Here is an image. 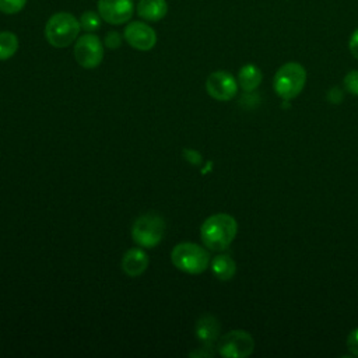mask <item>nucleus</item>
Masks as SVG:
<instances>
[{"label":"nucleus","instance_id":"0eeeda50","mask_svg":"<svg viewBox=\"0 0 358 358\" xmlns=\"http://www.w3.org/2000/svg\"><path fill=\"white\" fill-rule=\"evenodd\" d=\"M218 354L225 358H245L255 350V340L245 330H232L218 338Z\"/></svg>","mask_w":358,"mask_h":358},{"label":"nucleus","instance_id":"1a4fd4ad","mask_svg":"<svg viewBox=\"0 0 358 358\" xmlns=\"http://www.w3.org/2000/svg\"><path fill=\"white\" fill-rule=\"evenodd\" d=\"M123 38L131 48L141 52L151 50L157 43L155 31L143 21L129 22L123 31Z\"/></svg>","mask_w":358,"mask_h":358},{"label":"nucleus","instance_id":"9d476101","mask_svg":"<svg viewBox=\"0 0 358 358\" xmlns=\"http://www.w3.org/2000/svg\"><path fill=\"white\" fill-rule=\"evenodd\" d=\"M134 11L133 0H98V13L103 21L112 25L127 22Z\"/></svg>","mask_w":358,"mask_h":358},{"label":"nucleus","instance_id":"a211bd4d","mask_svg":"<svg viewBox=\"0 0 358 358\" xmlns=\"http://www.w3.org/2000/svg\"><path fill=\"white\" fill-rule=\"evenodd\" d=\"M28 0H0V11L4 14L20 13Z\"/></svg>","mask_w":358,"mask_h":358},{"label":"nucleus","instance_id":"6ab92c4d","mask_svg":"<svg viewBox=\"0 0 358 358\" xmlns=\"http://www.w3.org/2000/svg\"><path fill=\"white\" fill-rule=\"evenodd\" d=\"M344 88L352 94L358 95V70H352L344 77Z\"/></svg>","mask_w":358,"mask_h":358},{"label":"nucleus","instance_id":"4be33fe9","mask_svg":"<svg viewBox=\"0 0 358 358\" xmlns=\"http://www.w3.org/2000/svg\"><path fill=\"white\" fill-rule=\"evenodd\" d=\"M348 49L351 52V55L358 59V28L351 34L350 41H348Z\"/></svg>","mask_w":358,"mask_h":358},{"label":"nucleus","instance_id":"2eb2a0df","mask_svg":"<svg viewBox=\"0 0 358 358\" xmlns=\"http://www.w3.org/2000/svg\"><path fill=\"white\" fill-rule=\"evenodd\" d=\"M211 271L218 280L228 281L236 273V263L229 255H217L211 260Z\"/></svg>","mask_w":358,"mask_h":358},{"label":"nucleus","instance_id":"dca6fc26","mask_svg":"<svg viewBox=\"0 0 358 358\" xmlns=\"http://www.w3.org/2000/svg\"><path fill=\"white\" fill-rule=\"evenodd\" d=\"M18 50V38L10 31L0 32V60H7Z\"/></svg>","mask_w":358,"mask_h":358},{"label":"nucleus","instance_id":"39448f33","mask_svg":"<svg viewBox=\"0 0 358 358\" xmlns=\"http://www.w3.org/2000/svg\"><path fill=\"white\" fill-rule=\"evenodd\" d=\"M165 222L154 213L140 215L131 227L133 241L143 248H155L164 238Z\"/></svg>","mask_w":358,"mask_h":358},{"label":"nucleus","instance_id":"423d86ee","mask_svg":"<svg viewBox=\"0 0 358 358\" xmlns=\"http://www.w3.org/2000/svg\"><path fill=\"white\" fill-rule=\"evenodd\" d=\"M74 59L84 69H95L103 59V43L95 34H84L76 39Z\"/></svg>","mask_w":358,"mask_h":358},{"label":"nucleus","instance_id":"aec40b11","mask_svg":"<svg viewBox=\"0 0 358 358\" xmlns=\"http://www.w3.org/2000/svg\"><path fill=\"white\" fill-rule=\"evenodd\" d=\"M122 45V36L116 31H109L105 35V46L108 49H117Z\"/></svg>","mask_w":358,"mask_h":358},{"label":"nucleus","instance_id":"412c9836","mask_svg":"<svg viewBox=\"0 0 358 358\" xmlns=\"http://www.w3.org/2000/svg\"><path fill=\"white\" fill-rule=\"evenodd\" d=\"M347 348H348V351H350L352 355L358 357V327L354 329V330L348 334V337H347Z\"/></svg>","mask_w":358,"mask_h":358},{"label":"nucleus","instance_id":"6e6552de","mask_svg":"<svg viewBox=\"0 0 358 358\" xmlns=\"http://www.w3.org/2000/svg\"><path fill=\"white\" fill-rule=\"evenodd\" d=\"M206 90L217 101H229L238 92V81L228 71H214L206 80Z\"/></svg>","mask_w":358,"mask_h":358},{"label":"nucleus","instance_id":"5701e85b","mask_svg":"<svg viewBox=\"0 0 358 358\" xmlns=\"http://www.w3.org/2000/svg\"><path fill=\"white\" fill-rule=\"evenodd\" d=\"M327 99H329V102H331V103H340V102L343 101V91H341L338 87L331 88V90L327 92Z\"/></svg>","mask_w":358,"mask_h":358},{"label":"nucleus","instance_id":"f3484780","mask_svg":"<svg viewBox=\"0 0 358 358\" xmlns=\"http://www.w3.org/2000/svg\"><path fill=\"white\" fill-rule=\"evenodd\" d=\"M101 15L99 13H95V11H84L80 17V25H81V29L87 31V32H94L96 29L101 28Z\"/></svg>","mask_w":358,"mask_h":358},{"label":"nucleus","instance_id":"9b49d317","mask_svg":"<svg viewBox=\"0 0 358 358\" xmlns=\"http://www.w3.org/2000/svg\"><path fill=\"white\" fill-rule=\"evenodd\" d=\"M194 333L197 340L203 345H214V343L220 338V323L213 315H203L196 322Z\"/></svg>","mask_w":358,"mask_h":358},{"label":"nucleus","instance_id":"f257e3e1","mask_svg":"<svg viewBox=\"0 0 358 358\" xmlns=\"http://www.w3.org/2000/svg\"><path fill=\"white\" fill-rule=\"evenodd\" d=\"M238 232L236 220L225 213H218L210 215L200 228V236L203 245L213 250L221 252L227 249L235 239Z\"/></svg>","mask_w":358,"mask_h":358},{"label":"nucleus","instance_id":"f8f14e48","mask_svg":"<svg viewBox=\"0 0 358 358\" xmlns=\"http://www.w3.org/2000/svg\"><path fill=\"white\" fill-rule=\"evenodd\" d=\"M148 256L140 248L129 249L122 259V268L130 277H138L148 267Z\"/></svg>","mask_w":358,"mask_h":358},{"label":"nucleus","instance_id":"20e7f679","mask_svg":"<svg viewBox=\"0 0 358 358\" xmlns=\"http://www.w3.org/2000/svg\"><path fill=\"white\" fill-rule=\"evenodd\" d=\"M173 266L187 274H200L210 264L208 252L196 243L182 242L178 243L171 252Z\"/></svg>","mask_w":358,"mask_h":358},{"label":"nucleus","instance_id":"f03ea898","mask_svg":"<svg viewBox=\"0 0 358 358\" xmlns=\"http://www.w3.org/2000/svg\"><path fill=\"white\" fill-rule=\"evenodd\" d=\"M80 21L70 13L53 14L45 25V38L53 48H67L78 38Z\"/></svg>","mask_w":358,"mask_h":358},{"label":"nucleus","instance_id":"4468645a","mask_svg":"<svg viewBox=\"0 0 358 358\" xmlns=\"http://www.w3.org/2000/svg\"><path fill=\"white\" fill-rule=\"evenodd\" d=\"M263 80L262 70L255 64H245L238 73V84L245 92L255 91Z\"/></svg>","mask_w":358,"mask_h":358},{"label":"nucleus","instance_id":"ddd939ff","mask_svg":"<svg viewBox=\"0 0 358 358\" xmlns=\"http://www.w3.org/2000/svg\"><path fill=\"white\" fill-rule=\"evenodd\" d=\"M168 13V4L165 0H138L137 14L145 21H159Z\"/></svg>","mask_w":358,"mask_h":358},{"label":"nucleus","instance_id":"7ed1b4c3","mask_svg":"<svg viewBox=\"0 0 358 358\" xmlns=\"http://www.w3.org/2000/svg\"><path fill=\"white\" fill-rule=\"evenodd\" d=\"M306 83V70L296 62L282 64L274 74L273 88L275 94L284 99L291 101L301 94Z\"/></svg>","mask_w":358,"mask_h":358},{"label":"nucleus","instance_id":"b1692460","mask_svg":"<svg viewBox=\"0 0 358 358\" xmlns=\"http://www.w3.org/2000/svg\"><path fill=\"white\" fill-rule=\"evenodd\" d=\"M214 351L211 350V345H203L200 350L190 352V357H213Z\"/></svg>","mask_w":358,"mask_h":358}]
</instances>
